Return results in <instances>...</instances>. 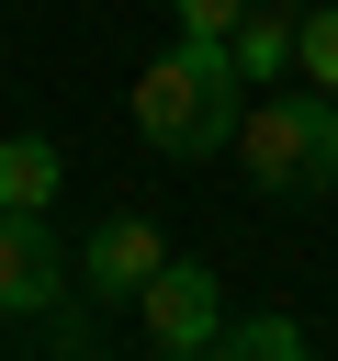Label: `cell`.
<instances>
[{
	"instance_id": "1",
	"label": "cell",
	"mask_w": 338,
	"mask_h": 361,
	"mask_svg": "<svg viewBox=\"0 0 338 361\" xmlns=\"http://www.w3.org/2000/svg\"><path fill=\"white\" fill-rule=\"evenodd\" d=\"M237 124H248V68H237L225 34H180L169 56L135 68V135L158 158H192L203 169V158L237 147Z\"/></svg>"
},
{
	"instance_id": "4",
	"label": "cell",
	"mask_w": 338,
	"mask_h": 361,
	"mask_svg": "<svg viewBox=\"0 0 338 361\" xmlns=\"http://www.w3.org/2000/svg\"><path fill=\"white\" fill-rule=\"evenodd\" d=\"M79 282V259L56 248V226L45 214H11L0 203V316H45L56 293Z\"/></svg>"
},
{
	"instance_id": "10",
	"label": "cell",
	"mask_w": 338,
	"mask_h": 361,
	"mask_svg": "<svg viewBox=\"0 0 338 361\" xmlns=\"http://www.w3.org/2000/svg\"><path fill=\"white\" fill-rule=\"evenodd\" d=\"M169 11H180V34H237L248 23V0H169Z\"/></svg>"
},
{
	"instance_id": "8",
	"label": "cell",
	"mask_w": 338,
	"mask_h": 361,
	"mask_svg": "<svg viewBox=\"0 0 338 361\" xmlns=\"http://www.w3.org/2000/svg\"><path fill=\"white\" fill-rule=\"evenodd\" d=\"M214 350H237V361H293V350H304V316H225Z\"/></svg>"
},
{
	"instance_id": "3",
	"label": "cell",
	"mask_w": 338,
	"mask_h": 361,
	"mask_svg": "<svg viewBox=\"0 0 338 361\" xmlns=\"http://www.w3.org/2000/svg\"><path fill=\"white\" fill-rule=\"evenodd\" d=\"M135 327H146V350L192 361V350H214V338H225V282H214L203 259H158V282L135 293Z\"/></svg>"
},
{
	"instance_id": "2",
	"label": "cell",
	"mask_w": 338,
	"mask_h": 361,
	"mask_svg": "<svg viewBox=\"0 0 338 361\" xmlns=\"http://www.w3.org/2000/svg\"><path fill=\"white\" fill-rule=\"evenodd\" d=\"M237 169H248V192H270V203H315V192H338V90H248V124H237V147H225Z\"/></svg>"
},
{
	"instance_id": "6",
	"label": "cell",
	"mask_w": 338,
	"mask_h": 361,
	"mask_svg": "<svg viewBox=\"0 0 338 361\" xmlns=\"http://www.w3.org/2000/svg\"><path fill=\"white\" fill-rule=\"evenodd\" d=\"M293 34H304V0H248V23L225 34V45H237V68H248V90L293 79Z\"/></svg>"
},
{
	"instance_id": "9",
	"label": "cell",
	"mask_w": 338,
	"mask_h": 361,
	"mask_svg": "<svg viewBox=\"0 0 338 361\" xmlns=\"http://www.w3.org/2000/svg\"><path fill=\"white\" fill-rule=\"evenodd\" d=\"M293 68H304V90H338V0H304V34H293Z\"/></svg>"
},
{
	"instance_id": "7",
	"label": "cell",
	"mask_w": 338,
	"mask_h": 361,
	"mask_svg": "<svg viewBox=\"0 0 338 361\" xmlns=\"http://www.w3.org/2000/svg\"><path fill=\"white\" fill-rule=\"evenodd\" d=\"M56 180H68L56 135H0V203H11V214H45V203H56Z\"/></svg>"
},
{
	"instance_id": "5",
	"label": "cell",
	"mask_w": 338,
	"mask_h": 361,
	"mask_svg": "<svg viewBox=\"0 0 338 361\" xmlns=\"http://www.w3.org/2000/svg\"><path fill=\"white\" fill-rule=\"evenodd\" d=\"M158 259H169V237H158L146 214H101V226L79 237V293H101V305H135V293L158 282Z\"/></svg>"
}]
</instances>
